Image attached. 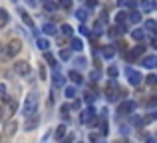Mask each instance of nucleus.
<instances>
[{
  "label": "nucleus",
  "mask_w": 157,
  "mask_h": 143,
  "mask_svg": "<svg viewBox=\"0 0 157 143\" xmlns=\"http://www.w3.org/2000/svg\"><path fill=\"white\" fill-rule=\"evenodd\" d=\"M38 105H40V97H38V93H36V92L28 93V96H26V101H24V109H22V113H24L26 117L36 115V111H38Z\"/></svg>",
  "instance_id": "obj_1"
},
{
  "label": "nucleus",
  "mask_w": 157,
  "mask_h": 143,
  "mask_svg": "<svg viewBox=\"0 0 157 143\" xmlns=\"http://www.w3.org/2000/svg\"><path fill=\"white\" fill-rule=\"evenodd\" d=\"M20 50H22V42H20L18 38H12L10 42H8V46H6V56L14 58V56L20 54Z\"/></svg>",
  "instance_id": "obj_2"
},
{
  "label": "nucleus",
  "mask_w": 157,
  "mask_h": 143,
  "mask_svg": "<svg viewBox=\"0 0 157 143\" xmlns=\"http://www.w3.org/2000/svg\"><path fill=\"white\" fill-rule=\"evenodd\" d=\"M125 76H127V80H129V84H131V85H139V84L143 81L141 72L133 70V68H127V70H125Z\"/></svg>",
  "instance_id": "obj_3"
},
{
  "label": "nucleus",
  "mask_w": 157,
  "mask_h": 143,
  "mask_svg": "<svg viewBox=\"0 0 157 143\" xmlns=\"http://www.w3.org/2000/svg\"><path fill=\"white\" fill-rule=\"evenodd\" d=\"M143 54H145V46H143V44H137L135 48H131V52L125 54V58H127V62H133L135 58H139V56H143Z\"/></svg>",
  "instance_id": "obj_4"
},
{
  "label": "nucleus",
  "mask_w": 157,
  "mask_h": 143,
  "mask_svg": "<svg viewBox=\"0 0 157 143\" xmlns=\"http://www.w3.org/2000/svg\"><path fill=\"white\" fill-rule=\"evenodd\" d=\"M96 109H94V105L92 107H88V109H84V111H82V115H80V121L82 123H92L94 119H96Z\"/></svg>",
  "instance_id": "obj_5"
},
{
  "label": "nucleus",
  "mask_w": 157,
  "mask_h": 143,
  "mask_svg": "<svg viewBox=\"0 0 157 143\" xmlns=\"http://www.w3.org/2000/svg\"><path fill=\"white\" fill-rule=\"evenodd\" d=\"M14 72L18 73V76H28V73H30V64L24 62V60H20V62L14 64Z\"/></svg>",
  "instance_id": "obj_6"
},
{
  "label": "nucleus",
  "mask_w": 157,
  "mask_h": 143,
  "mask_svg": "<svg viewBox=\"0 0 157 143\" xmlns=\"http://www.w3.org/2000/svg\"><path fill=\"white\" fill-rule=\"evenodd\" d=\"M141 66L147 68V70H153V68H157V56H145V58L141 60Z\"/></svg>",
  "instance_id": "obj_7"
},
{
  "label": "nucleus",
  "mask_w": 157,
  "mask_h": 143,
  "mask_svg": "<svg viewBox=\"0 0 157 143\" xmlns=\"http://www.w3.org/2000/svg\"><path fill=\"white\" fill-rule=\"evenodd\" d=\"M16 127H18V123H16L14 119L6 121V125H4V135H6V137H12L16 133Z\"/></svg>",
  "instance_id": "obj_8"
},
{
  "label": "nucleus",
  "mask_w": 157,
  "mask_h": 143,
  "mask_svg": "<svg viewBox=\"0 0 157 143\" xmlns=\"http://www.w3.org/2000/svg\"><path fill=\"white\" fill-rule=\"evenodd\" d=\"M133 109H135V101L125 100L123 103H119V109H117V111H119V113H131Z\"/></svg>",
  "instance_id": "obj_9"
},
{
  "label": "nucleus",
  "mask_w": 157,
  "mask_h": 143,
  "mask_svg": "<svg viewBox=\"0 0 157 143\" xmlns=\"http://www.w3.org/2000/svg\"><path fill=\"white\" fill-rule=\"evenodd\" d=\"M38 123H40V117L38 115H30V117H26V131H32V129H36L38 127Z\"/></svg>",
  "instance_id": "obj_10"
},
{
  "label": "nucleus",
  "mask_w": 157,
  "mask_h": 143,
  "mask_svg": "<svg viewBox=\"0 0 157 143\" xmlns=\"http://www.w3.org/2000/svg\"><path fill=\"white\" fill-rule=\"evenodd\" d=\"M68 76H70V80H72V81H74L76 85H82V84H84V77H82V73H80V72L72 70V72L68 73Z\"/></svg>",
  "instance_id": "obj_11"
},
{
  "label": "nucleus",
  "mask_w": 157,
  "mask_h": 143,
  "mask_svg": "<svg viewBox=\"0 0 157 143\" xmlns=\"http://www.w3.org/2000/svg\"><path fill=\"white\" fill-rule=\"evenodd\" d=\"M64 85V76L58 70H54V88H62Z\"/></svg>",
  "instance_id": "obj_12"
},
{
  "label": "nucleus",
  "mask_w": 157,
  "mask_h": 143,
  "mask_svg": "<svg viewBox=\"0 0 157 143\" xmlns=\"http://www.w3.org/2000/svg\"><path fill=\"white\" fill-rule=\"evenodd\" d=\"M54 135H56V139H58V141H62V139L66 137V125H64V123L58 125V127H56V133H54Z\"/></svg>",
  "instance_id": "obj_13"
},
{
  "label": "nucleus",
  "mask_w": 157,
  "mask_h": 143,
  "mask_svg": "<svg viewBox=\"0 0 157 143\" xmlns=\"http://www.w3.org/2000/svg\"><path fill=\"white\" fill-rule=\"evenodd\" d=\"M42 32H44V34H48V36H54V34H56V26L50 24V22H46L42 26Z\"/></svg>",
  "instance_id": "obj_14"
},
{
  "label": "nucleus",
  "mask_w": 157,
  "mask_h": 143,
  "mask_svg": "<svg viewBox=\"0 0 157 143\" xmlns=\"http://www.w3.org/2000/svg\"><path fill=\"white\" fill-rule=\"evenodd\" d=\"M16 109H18V103H16L14 100L12 101H6V113H10V115H14Z\"/></svg>",
  "instance_id": "obj_15"
},
{
  "label": "nucleus",
  "mask_w": 157,
  "mask_h": 143,
  "mask_svg": "<svg viewBox=\"0 0 157 143\" xmlns=\"http://www.w3.org/2000/svg\"><path fill=\"white\" fill-rule=\"evenodd\" d=\"M8 18H10V16H8V12L4 10V8H0V28H4L8 24Z\"/></svg>",
  "instance_id": "obj_16"
},
{
  "label": "nucleus",
  "mask_w": 157,
  "mask_h": 143,
  "mask_svg": "<svg viewBox=\"0 0 157 143\" xmlns=\"http://www.w3.org/2000/svg\"><path fill=\"white\" fill-rule=\"evenodd\" d=\"M143 36H145V30H141V28H135V30L131 32V38H133V40H139V42L143 40Z\"/></svg>",
  "instance_id": "obj_17"
},
{
  "label": "nucleus",
  "mask_w": 157,
  "mask_h": 143,
  "mask_svg": "<svg viewBox=\"0 0 157 143\" xmlns=\"http://www.w3.org/2000/svg\"><path fill=\"white\" fill-rule=\"evenodd\" d=\"M76 18L80 20V22H86V20H88V10H86V8H80V10H76Z\"/></svg>",
  "instance_id": "obj_18"
},
{
  "label": "nucleus",
  "mask_w": 157,
  "mask_h": 143,
  "mask_svg": "<svg viewBox=\"0 0 157 143\" xmlns=\"http://www.w3.org/2000/svg\"><path fill=\"white\" fill-rule=\"evenodd\" d=\"M18 12H20V16H22V20H24V22H26V24H28L30 28H34V22H32V18L28 16V12H26V10H22V8H20Z\"/></svg>",
  "instance_id": "obj_19"
},
{
  "label": "nucleus",
  "mask_w": 157,
  "mask_h": 143,
  "mask_svg": "<svg viewBox=\"0 0 157 143\" xmlns=\"http://www.w3.org/2000/svg\"><path fill=\"white\" fill-rule=\"evenodd\" d=\"M72 50H74V52L84 50V44H82V40H80V38H74V40H72Z\"/></svg>",
  "instance_id": "obj_20"
},
{
  "label": "nucleus",
  "mask_w": 157,
  "mask_h": 143,
  "mask_svg": "<svg viewBox=\"0 0 157 143\" xmlns=\"http://www.w3.org/2000/svg\"><path fill=\"white\" fill-rule=\"evenodd\" d=\"M36 42H38V48H40V50L48 52V48H50V42H48L46 38H38V40H36Z\"/></svg>",
  "instance_id": "obj_21"
},
{
  "label": "nucleus",
  "mask_w": 157,
  "mask_h": 143,
  "mask_svg": "<svg viewBox=\"0 0 157 143\" xmlns=\"http://www.w3.org/2000/svg\"><path fill=\"white\" fill-rule=\"evenodd\" d=\"M127 20L137 24V22H141V14H139V12H131V14H127Z\"/></svg>",
  "instance_id": "obj_22"
},
{
  "label": "nucleus",
  "mask_w": 157,
  "mask_h": 143,
  "mask_svg": "<svg viewBox=\"0 0 157 143\" xmlns=\"http://www.w3.org/2000/svg\"><path fill=\"white\" fill-rule=\"evenodd\" d=\"M64 93H66V97L74 100V97H76V85H68V88L64 89Z\"/></svg>",
  "instance_id": "obj_23"
},
{
  "label": "nucleus",
  "mask_w": 157,
  "mask_h": 143,
  "mask_svg": "<svg viewBox=\"0 0 157 143\" xmlns=\"http://www.w3.org/2000/svg\"><path fill=\"white\" fill-rule=\"evenodd\" d=\"M56 4L62 8V10H70V8H72V0H58Z\"/></svg>",
  "instance_id": "obj_24"
},
{
  "label": "nucleus",
  "mask_w": 157,
  "mask_h": 143,
  "mask_svg": "<svg viewBox=\"0 0 157 143\" xmlns=\"http://www.w3.org/2000/svg\"><path fill=\"white\" fill-rule=\"evenodd\" d=\"M119 6H125V8H135L137 2L135 0H119Z\"/></svg>",
  "instance_id": "obj_25"
},
{
  "label": "nucleus",
  "mask_w": 157,
  "mask_h": 143,
  "mask_svg": "<svg viewBox=\"0 0 157 143\" xmlns=\"http://www.w3.org/2000/svg\"><path fill=\"white\" fill-rule=\"evenodd\" d=\"M44 8H46V10H56V8H58V4L56 2H52V0H44Z\"/></svg>",
  "instance_id": "obj_26"
},
{
  "label": "nucleus",
  "mask_w": 157,
  "mask_h": 143,
  "mask_svg": "<svg viewBox=\"0 0 157 143\" xmlns=\"http://www.w3.org/2000/svg\"><path fill=\"white\" fill-rule=\"evenodd\" d=\"M0 100L8 101V93H6V85H4V84H0Z\"/></svg>",
  "instance_id": "obj_27"
},
{
  "label": "nucleus",
  "mask_w": 157,
  "mask_h": 143,
  "mask_svg": "<svg viewBox=\"0 0 157 143\" xmlns=\"http://www.w3.org/2000/svg\"><path fill=\"white\" fill-rule=\"evenodd\" d=\"M44 58H46V62L50 64V66H56V58H54L50 52H44Z\"/></svg>",
  "instance_id": "obj_28"
},
{
  "label": "nucleus",
  "mask_w": 157,
  "mask_h": 143,
  "mask_svg": "<svg viewBox=\"0 0 157 143\" xmlns=\"http://www.w3.org/2000/svg\"><path fill=\"white\" fill-rule=\"evenodd\" d=\"M145 30H157V22H155V20H147V22H145Z\"/></svg>",
  "instance_id": "obj_29"
},
{
  "label": "nucleus",
  "mask_w": 157,
  "mask_h": 143,
  "mask_svg": "<svg viewBox=\"0 0 157 143\" xmlns=\"http://www.w3.org/2000/svg\"><path fill=\"white\" fill-rule=\"evenodd\" d=\"M101 54H104V58H111V56H113V50H111V46H104Z\"/></svg>",
  "instance_id": "obj_30"
},
{
  "label": "nucleus",
  "mask_w": 157,
  "mask_h": 143,
  "mask_svg": "<svg viewBox=\"0 0 157 143\" xmlns=\"http://www.w3.org/2000/svg\"><path fill=\"white\" fill-rule=\"evenodd\" d=\"M60 30H62V34H64V36H72V32H74V30H72V26H68V24H64Z\"/></svg>",
  "instance_id": "obj_31"
},
{
  "label": "nucleus",
  "mask_w": 157,
  "mask_h": 143,
  "mask_svg": "<svg viewBox=\"0 0 157 143\" xmlns=\"http://www.w3.org/2000/svg\"><path fill=\"white\" fill-rule=\"evenodd\" d=\"M115 20H117V24H123L127 20V12H117V18Z\"/></svg>",
  "instance_id": "obj_32"
},
{
  "label": "nucleus",
  "mask_w": 157,
  "mask_h": 143,
  "mask_svg": "<svg viewBox=\"0 0 157 143\" xmlns=\"http://www.w3.org/2000/svg\"><path fill=\"white\" fill-rule=\"evenodd\" d=\"M145 80H147V84H149V85H157V76H155V73H149Z\"/></svg>",
  "instance_id": "obj_33"
},
{
  "label": "nucleus",
  "mask_w": 157,
  "mask_h": 143,
  "mask_svg": "<svg viewBox=\"0 0 157 143\" xmlns=\"http://www.w3.org/2000/svg\"><path fill=\"white\" fill-rule=\"evenodd\" d=\"M107 73H109V77H117V73H119V70L115 66H109L107 68Z\"/></svg>",
  "instance_id": "obj_34"
},
{
  "label": "nucleus",
  "mask_w": 157,
  "mask_h": 143,
  "mask_svg": "<svg viewBox=\"0 0 157 143\" xmlns=\"http://www.w3.org/2000/svg\"><path fill=\"white\" fill-rule=\"evenodd\" d=\"M70 56H72V54H70V50H62L60 52V58L62 60H70Z\"/></svg>",
  "instance_id": "obj_35"
},
{
  "label": "nucleus",
  "mask_w": 157,
  "mask_h": 143,
  "mask_svg": "<svg viewBox=\"0 0 157 143\" xmlns=\"http://www.w3.org/2000/svg\"><path fill=\"white\" fill-rule=\"evenodd\" d=\"M86 103H94V100H96V96H94V93H86Z\"/></svg>",
  "instance_id": "obj_36"
},
{
  "label": "nucleus",
  "mask_w": 157,
  "mask_h": 143,
  "mask_svg": "<svg viewBox=\"0 0 157 143\" xmlns=\"http://www.w3.org/2000/svg\"><path fill=\"white\" fill-rule=\"evenodd\" d=\"M141 8H143L145 12H149V10H151V2H147V0H143V2H141Z\"/></svg>",
  "instance_id": "obj_37"
},
{
  "label": "nucleus",
  "mask_w": 157,
  "mask_h": 143,
  "mask_svg": "<svg viewBox=\"0 0 157 143\" xmlns=\"http://www.w3.org/2000/svg\"><path fill=\"white\" fill-rule=\"evenodd\" d=\"M76 66L78 68H86V58H78L76 60Z\"/></svg>",
  "instance_id": "obj_38"
},
{
  "label": "nucleus",
  "mask_w": 157,
  "mask_h": 143,
  "mask_svg": "<svg viewBox=\"0 0 157 143\" xmlns=\"http://www.w3.org/2000/svg\"><path fill=\"white\" fill-rule=\"evenodd\" d=\"M72 141H74V135L70 133V135H66V137H64V139H62L60 143H72Z\"/></svg>",
  "instance_id": "obj_39"
},
{
  "label": "nucleus",
  "mask_w": 157,
  "mask_h": 143,
  "mask_svg": "<svg viewBox=\"0 0 157 143\" xmlns=\"http://www.w3.org/2000/svg\"><path fill=\"white\" fill-rule=\"evenodd\" d=\"M86 4H88V8H96L98 6V0H86Z\"/></svg>",
  "instance_id": "obj_40"
},
{
  "label": "nucleus",
  "mask_w": 157,
  "mask_h": 143,
  "mask_svg": "<svg viewBox=\"0 0 157 143\" xmlns=\"http://www.w3.org/2000/svg\"><path fill=\"white\" fill-rule=\"evenodd\" d=\"M68 111H70V105H62V113H66V115H68Z\"/></svg>",
  "instance_id": "obj_41"
},
{
  "label": "nucleus",
  "mask_w": 157,
  "mask_h": 143,
  "mask_svg": "<svg viewBox=\"0 0 157 143\" xmlns=\"http://www.w3.org/2000/svg\"><path fill=\"white\" fill-rule=\"evenodd\" d=\"M70 107H72V109H78V107H80V101H78V100H76V101H74V103H72V105H70Z\"/></svg>",
  "instance_id": "obj_42"
},
{
  "label": "nucleus",
  "mask_w": 157,
  "mask_h": 143,
  "mask_svg": "<svg viewBox=\"0 0 157 143\" xmlns=\"http://www.w3.org/2000/svg\"><path fill=\"white\" fill-rule=\"evenodd\" d=\"M80 32H82V34H86V36L90 34V30H88V28H86V26H82V28H80Z\"/></svg>",
  "instance_id": "obj_43"
},
{
  "label": "nucleus",
  "mask_w": 157,
  "mask_h": 143,
  "mask_svg": "<svg viewBox=\"0 0 157 143\" xmlns=\"http://www.w3.org/2000/svg\"><path fill=\"white\" fill-rule=\"evenodd\" d=\"M151 10H157V0H151Z\"/></svg>",
  "instance_id": "obj_44"
},
{
  "label": "nucleus",
  "mask_w": 157,
  "mask_h": 143,
  "mask_svg": "<svg viewBox=\"0 0 157 143\" xmlns=\"http://www.w3.org/2000/svg\"><path fill=\"white\" fill-rule=\"evenodd\" d=\"M149 105H157V97H151V100H149Z\"/></svg>",
  "instance_id": "obj_45"
},
{
  "label": "nucleus",
  "mask_w": 157,
  "mask_h": 143,
  "mask_svg": "<svg viewBox=\"0 0 157 143\" xmlns=\"http://www.w3.org/2000/svg\"><path fill=\"white\" fill-rule=\"evenodd\" d=\"M151 46H153L155 50H157V38H153V40H151Z\"/></svg>",
  "instance_id": "obj_46"
},
{
  "label": "nucleus",
  "mask_w": 157,
  "mask_h": 143,
  "mask_svg": "<svg viewBox=\"0 0 157 143\" xmlns=\"http://www.w3.org/2000/svg\"><path fill=\"white\" fill-rule=\"evenodd\" d=\"M147 143H155V137H147Z\"/></svg>",
  "instance_id": "obj_47"
},
{
  "label": "nucleus",
  "mask_w": 157,
  "mask_h": 143,
  "mask_svg": "<svg viewBox=\"0 0 157 143\" xmlns=\"http://www.w3.org/2000/svg\"><path fill=\"white\" fill-rule=\"evenodd\" d=\"M155 139H157V133H155Z\"/></svg>",
  "instance_id": "obj_48"
},
{
  "label": "nucleus",
  "mask_w": 157,
  "mask_h": 143,
  "mask_svg": "<svg viewBox=\"0 0 157 143\" xmlns=\"http://www.w3.org/2000/svg\"><path fill=\"white\" fill-rule=\"evenodd\" d=\"M127 143H129V141H127Z\"/></svg>",
  "instance_id": "obj_49"
}]
</instances>
